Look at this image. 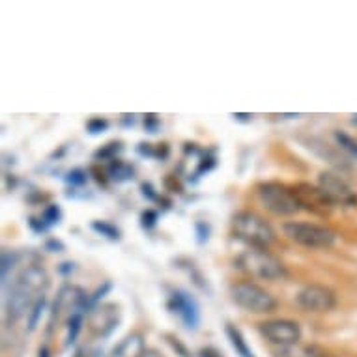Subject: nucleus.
Instances as JSON below:
<instances>
[{"label":"nucleus","mask_w":357,"mask_h":357,"mask_svg":"<svg viewBox=\"0 0 357 357\" xmlns=\"http://www.w3.org/2000/svg\"><path fill=\"white\" fill-rule=\"evenodd\" d=\"M49 288V275L47 271L41 266L34 264L24 268L15 281L10 287V292L4 298V309L6 317L12 320H17L23 314L30 312L41 298H45V290Z\"/></svg>","instance_id":"1"},{"label":"nucleus","mask_w":357,"mask_h":357,"mask_svg":"<svg viewBox=\"0 0 357 357\" xmlns=\"http://www.w3.org/2000/svg\"><path fill=\"white\" fill-rule=\"evenodd\" d=\"M236 264L243 273L262 281H281L288 275L287 266L262 247H249L236 258Z\"/></svg>","instance_id":"2"},{"label":"nucleus","mask_w":357,"mask_h":357,"mask_svg":"<svg viewBox=\"0 0 357 357\" xmlns=\"http://www.w3.org/2000/svg\"><path fill=\"white\" fill-rule=\"evenodd\" d=\"M257 199L262 208L277 217L296 215L301 208L296 189L279 182H264L257 185Z\"/></svg>","instance_id":"3"},{"label":"nucleus","mask_w":357,"mask_h":357,"mask_svg":"<svg viewBox=\"0 0 357 357\" xmlns=\"http://www.w3.org/2000/svg\"><path fill=\"white\" fill-rule=\"evenodd\" d=\"M232 232L238 240H241L249 247L268 249L275 241V230L270 222L262 215L249 210L236 213L232 219Z\"/></svg>","instance_id":"4"},{"label":"nucleus","mask_w":357,"mask_h":357,"mask_svg":"<svg viewBox=\"0 0 357 357\" xmlns=\"http://www.w3.org/2000/svg\"><path fill=\"white\" fill-rule=\"evenodd\" d=\"M230 298L238 307L252 314H270L277 309V299L252 281L234 282L230 287Z\"/></svg>","instance_id":"5"},{"label":"nucleus","mask_w":357,"mask_h":357,"mask_svg":"<svg viewBox=\"0 0 357 357\" xmlns=\"http://www.w3.org/2000/svg\"><path fill=\"white\" fill-rule=\"evenodd\" d=\"M282 232L288 240L296 241L298 245H303L307 249H329L337 240V234L331 229L307 221L284 222Z\"/></svg>","instance_id":"6"},{"label":"nucleus","mask_w":357,"mask_h":357,"mask_svg":"<svg viewBox=\"0 0 357 357\" xmlns=\"http://www.w3.org/2000/svg\"><path fill=\"white\" fill-rule=\"evenodd\" d=\"M296 303L305 312L324 314V312L333 310V307L337 305V296L331 288L324 287V284H307L296 294Z\"/></svg>","instance_id":"7"},{"label":"nucleus","mask_w":357,"mask_h":357,"mask_svg":"<svg viewBox=\"0 0 357 357\" xmlns=\"http://www.w3.org/2000/svg\"><path fill=\"white\" fill-rule=\"evenodd\" d=\"M86 326L90 333L98 339H107L114 333V329L120 324V307L116 303H101L94 305L88 310Z\"/></svg>","instance_id":"8"},{"label":"nucleus","mask_w":357,"mask_h":357,"mask_svg":"<svg viewBox=\"0 0 357 357\" xmlns=\"http://www.w3.org/2000/svg\"><path fill=\"white\" fill-rule=\"evenodd\" d=\"M260 333L266 340H270L271 344L277 348L282 346L298 344L301 340V328L298 322L287 320V318H275L268 322L260 324Z\"/></svg>","instance_id":"9"},{"label":"nucleus","mask_w":357,"mask_h":357,"mask_svg":"<svg viewBox=\"0 0 357 357\" xmlns=\"http://www.w3.org/2000/svg\"><path fill=\"white\" fill-rule=\"evenodd\" d=\"M318 188L328 195V199L331 200L333 204H357V193L344 182V180H342V178H340V176L331 174V172H322V174L318 176Z\"/></svg>","instance_id":"10"},{"label":"nucleus","mask_w":357,"mask_h":357,"mask_svg":"<svg viewBox=\"0 0 357 357\" xmlns=\"http://www.w3.org/2000/svg\"><path fill=\"white\" fill-rule=\"evenodd\" d=\"M169 309L180 317L188 329H197L200 324V309L197 299L185 290H174L169 298Z\"/></svg>","instance_id":"11"},{"label":"nucleus","mask_w":357,"mask_h":357,"mask_svg":"<svg viewBox=\"0 0 357 357\" xmlns=\"http://www.w3.org/2000/svg\"><path fill=\"white\" fill-rule=\"evenodd\" d=\"M296 193H298V199L301 202V208L303 210H309L312 213H328L331 208H333V202L328 199V195L324 193L322 189L318 185H309V183H298L294 185Z\"/></svg>","instance_id":"12"},{"label":"nucleus","mask_w":357,"mask_h":357,"mask_svg":"<svg viewBox=\"0 0 357 357\" xmlns=\"http://www.w3.org/2000/svg\"><path fill=\"white\" fill-rule=\"evenodd\" d=\"M144 351H146L144 337L141 333H131L126 339H122L120 344L114 346L107 357H142Z\"/></svg>","instance_id":"13"},{"label":"nucleus","mask_w":357,"mask_h":357,"mask_svg":"<svg viewBox=\"0 0 357 357\" xmlns=\"http://www.w3.org/2000/svg\"><path fill=\"white\" fill-rule=\"evenodd\" d=\"M324 351L314 344H290L282 346V348H277L275 357H318L322 356Z\"/></svg>","instance_id":"14"},{"label":"nucleus","mask_w":357,"mask_h":357,"mask_svg":"<svg viewBox=\"0 0 357 357\" xmlns=\"http://www.w3.org/2000/svg\"><path fill=\"white\" fill-rule=\"evenodd\" d=\"M227 337H229L230 344H232V348H234L238 356L255 357L252 350L249 348V344H247V340H245V337H243V333H241L240 329L236 328V326H232V324H229V326H227Z\"/></svg>","instance_id":"15"},{"label":"nucleus","mask_w":357,"mask_h":357,"mask_svg":"<svg viewBox=\"0 0 357 357\" xmlns=\"http://www.w3.org/2000/svg\"><path fill=\"white\" fill-rule=\"evenodd\" d=\"M107 174H109V178H111V180H114V182L122 183V182H128V180H131V178H133V174H135V170H133V167H131V165H128L126 161H122V159H112L111 165H109V169H107Z\"/></svg>","instance_id":"16"},{"label":"nucleus","mask_w":357,"mask_h":357,"mask_svg":"<svg viewBox=\"0 0 357 357\" xmlns=\"http://www.w3.org/2000/svg\"><path fill=\"white\" fill-rule=\"evenodd\" d=\"M82 317H84V312H75V314L68 317V337H66V344L68 346L73 344L79 333H81Z\"/></svg>","instance_id":"17"},{"label":"nucleus","mask_w":357,"mask_h":357,"mask_svg":"<svg viewBox=\"0 0 357 357\" xmlns=\"http://www.w3.org/2000/svg\"><path fill=\"white\" fill-rule=\"evenodd\" d=\"M92 229L98 232V234L101 236H105L107 240H111V241H118L120 240V230L112 225V222L109 221H94L92 222Z\"/></svg>","instance_id":"18"},{"label":"nucleus","mask_w":357,"mask_h":357,"mask_svg":"<svg viewBox=\"0 0 357 357\" xmlns=\"http://www.w3.org/2000/svg\"><path fill=\"white\" fill-rule=\"evenodd\" d=\"M335 139L339 142V146L351 153L354 158H357V141H354L350 135H346L344 131H335Z\"/></svg>","instance_id":"19"},{"label":"nucleus","mask_w":357,"mask_h":357,"mask_svg":"<svg viewBox=\"0 0 357 357\" xmlns=\"http://www.w3.org/2000/svg\"><path fill=\"white\" fill-rule=\"evenodd\" d=\"M60 215H62V211H60L59 206H49L47 210L43 211V215H41V229H45V227H51L54 222H59Z\"/></svg>","instance_id":"20"},{"label":"nucleus","mask_w":357,"mask_h":357,"mask_svg":"<svg viewBox=\"0 0 357 357\" xmlns=\"http://www.w3.org/2000/svg\"><path fill=\"white\" fill-rule=\"evenodd\" d=\"M15 262H17V255L15 252H2V284L8 282V271L12 270Z\"/></svg>","instance_id":"21"},{"label":"nucleus","mask_w":357,"mask_h":357,"mask_svg":"<svg viewBox=\"0 0 357 357\" xmlns=\"http://www.w3.org/2000/svg\"><path fill=\"white\" fill-rule=\"evenodd\" d=\"M43 309H45V298H41L40 301H38L34 307H32V310H30V318H29V329H30V331H32V329H36V326H38V320H40Z\"/></svg>","instance_id":"22"},{"label":"nucleus","mask_w":357,"mask_h":357,"mask_svg":"<svg viewBox=\"0 0 357 357\" xmlns=\"http://www.w3.org/2000/svg\"><path fill=\"white\" fill-rule=\"evenodd\" d=\"M122 148H120V144H116V142H111V144H107L105 150H100V152L96 153V158H101V159H116L114 155H116V152H120Z\"/></svg>","instance_id":"23"},{"label":"nucleus","mask_w":357,"mask_h":357,"mask_svg":"<svg viewBox=\"0 0 357 357\" xmlns=\"http://www.w3.org/2000/svg\"><path fill=\"white\" fill-rule=\"evenodd\" d=\"M109 128V122L107 120H101V118H92L90 122H88V131L92 133V135H98L101 131H105Z\"/></svg>","instance_id":"24"},{"label":"nucleus","mask_w":357,"mask_h":357,"mask_svg":"<svg viewBox=\"0 0 357 357\" xmlns=\"http://www.w3.org/2000/svg\"><path fill=\"white\" fill-rule=\"evenodd\" d=\"M68 182L70 183H75V185H82V183L86 182V172L81 169L73 170V172H70V178H68Z\"/></svg>","instance_id":"25"},{"label":"nucleus","mask_w":357,"mask_h":357,"mask_svg":"<svg viewBox=\"0 0 357 357\" xmlns=\"http://www.w3.org/2000/svg\"><path fill=\"white\" fill-rule=\"evenodd\" d=\"M155 219H158V213H155V211H144V213H142V227H148V229H150V227L155 225Z\"/></svg>","instance_id":"26"},{"label":"nucleus","mask_w":357,"mask_h":357,"mask_svg":"<svg viewBox=\"0 0 357 357\" xmlns=\"http://www.w3.org/2000/svg\"><path fill=\"white\" fill-rule=\"evenodd\" d=\"M200 357H221V354L215 350V348H202L199 351Z\"/></svg>","instance_id":"27"},{"label":"nucleus","mask_w":357,"mask_h":357,"mask_svg":"<svg viewBox=\"0 0 357 357\" xmlns=\"http://www.w3.org/2000/svg\"><path fill=\"white\" fill-rule=\"evenodd\" d=\"M232 116H234L236 120H241V122H249V120H252V114H232Z\"/></svg>","instance_id":"28"},{"label":"nucleus","mask_w":357,"mask_h":357,"mask_svg":"<svg viewBox=\"0 0 357 357\" xmlns=\"http://www.w3.org/2000/svg\"><path fill=\"white\" fill-rule=\"evenodd\" d=\"M142 357H163V356H161L158 350H148L146 348V351L142 354Z\"/></svg>","instance_id":"29"},{"label":"nucleus","mask_w":357,"mask_h":357,"mask_svg":"<svg viewBox=\"0 0 357 357\" xmlns=\"http://www.w3.org/2000/svg\"><path fill=\"white\" fill-rule=\"evenodd\" d=\"M38 357H51V354H49V348H45V346H43V348L40 350V354H38Z\"/></svg>","instance_id":"30"},{"label":"nucleus","mask_w":357,"mask_h":357,"mask_svg":"<svg viewBox=\"0 0 357 357\" xmlns=\"http://www.w3.org/2000/svg\"><path fill=\"white\" fill-rule=\"evenodd\" d=\"M318 357H331V356H326V354H322V356H318Z\"/></svg>","instance_id":"31"}]
</instances>
